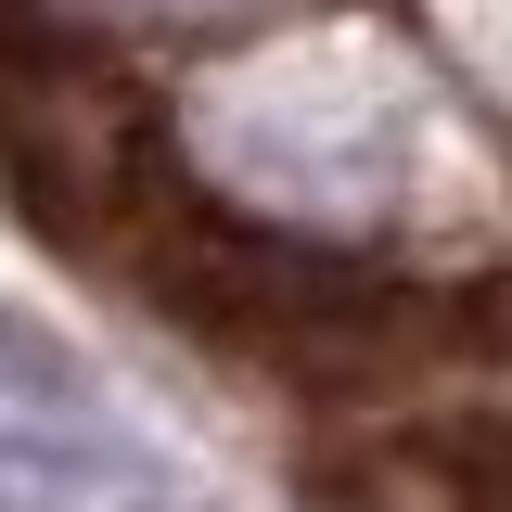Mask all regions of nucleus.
I'll return each mask as SVG.
<instances>
[{
    "instance_id": "1",
    "label": "nucleus",
    "mask_w": 512,
    "mask_h": 512,
    "mask_svg": "<svg viewBox=\"0 0 512 512\" xmlns=\"http://www.w3.org/2000/svg\"><path fill=\"white\" fill-rule=\"evenodd\" d=\"M39 423H90V372L64 359L39 320L0 308V436H39Z\"/></svg>"
}]
</instances>
